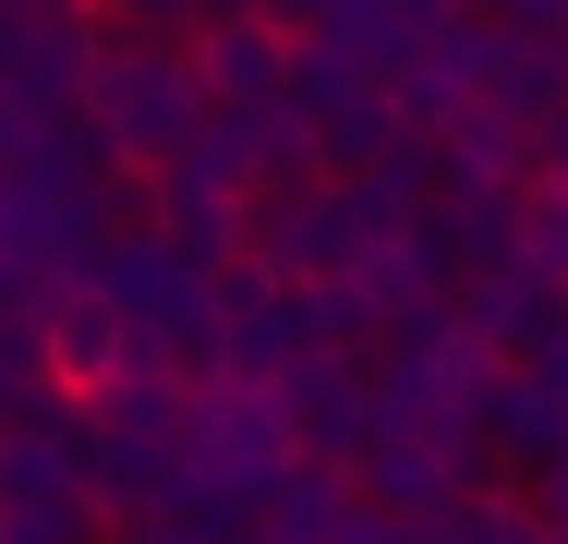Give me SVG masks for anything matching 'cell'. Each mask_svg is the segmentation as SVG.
Returning <instances> with one entry per match:
<instances>
[{
    "mask_svg": "<svg viewBox=\"0 0 568 544\" xmlns=\"http://www.w3.org/2000/svg\"><path fill=\"white\" fill-rule=\"evenodd\" d=\"M110 24H133V37H145V49H170V37H182V24H194V37H206V24H219V0H110Z\"/></svg>",
    "mask_w": 568,
    "mask_h": 544,
    "instance_id": "obj_7",
    "label": "cell"
},
{
    "mask_svg": "<svg viewBox=\"0 0 568 544\" xmlns=\"http://www.w3.org/2000/svg\"><path fill=\"white\" fill-rule=\"evenodd\" d=\"M303 472V435H291V400L278 387H206L194 424H182V508H278V484Z\"/></svg>",
    "mask_w": 568,
    "mask_h": 544,
    "instance_id": "obj_1",
    "label": "cell"
},
{
    "mask_svg": "<svg viewBox=\"0 0 568 544\" xmlns=\"http://www.w3.org/2000/svg\"><path fill=\"white\" fill-rule=\"evenodd\" d=\"M278 400H291L303 460H327V472H339V460H363V447H375V424H387V412H375V375H363V363H339V351H315Z\"/></svg>",
    "mask_w": 568,
    "mask_h": 544,
    "instance_id": "obj_5",
    "label": "cell"
},
{
    "mask_svg": "<svg viewBox=\"0 0 568 544\" xmlns=\"http://www.w3.org/2000/svg\"><path fill=\"white\" fill-rule=\"evenodd\" d=\"M484 447H508L520 472H557V460H568V387H557V375H532V363L496 375V400H484Z\"/></svg>",
    "mask_w": 568,
    "mask_h": 544,
    "instance_id": "obj_6",
    "label": "cell"
},
{
    "mask_svg": "<svg viewBox=\"0 0 568 544\" xmlns=\"http://www.w3.org/2000/svg\"><path fill=\"white\" fill-rule=\"evenodd\" d=\"M85 121H98V145L133 158V170H170L182 145H194V121H206V73H194V49H110L98 61V85H85Z\"/></svg>",
    "mask_w": 568,
    "mask_h": 544,
    "instance_id": "obj_2",
    "label": "cell"
},
{
    "mask_svg": "<svg viewBox=\"0 0 568 544\" xmlns=\"http://www.w3.org/2000/svg\"><path fill=\"white\" fill-rule=\"evenodd\" d=\"M194 73H206V109H230V121H266V109H291L303 37H291L278 12H219V24L194 37Z\"/></svg>",
    "mask_w": 568,
    "mask_h": 544,
    "instance_id": "obj_4",
    "label": "cell"
},
{
    "mask_svg": "<svg viewBox=\"0 0 568 544\" xmlns=\"http://www.w3.org/2000/svg\"><path fill=\"white\" fill-rule=\"evenodd\" d=\"M98 37L73 24V12H37V0H0V98L12 109H85V85H98Z\"/></svg>",
    "mask_w": 568,
    "mask_h": 544,
    "instance_id": "obj_3",
    "label": "cell"
}]
</instances>
